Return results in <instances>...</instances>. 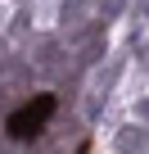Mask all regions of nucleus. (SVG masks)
Returning <instances> with one entry per match:
<instances>
[{"mask_svg":"<svg viewBox=\"0 0 149 154\" xmlns=\"http://www.w3.org/2000/svg\"><path fill=\"white\" fill-rule=\"evenodd\" d=\"M50 113H54V95H36L32 104H23L14 118H9V131L18 136V140H27V136H36V131H45V122H50Z\"/></svg>","mask_w":149,"mask_h":154,"instance_id":"obj_1","label":"nucleus"}]
</instances>
